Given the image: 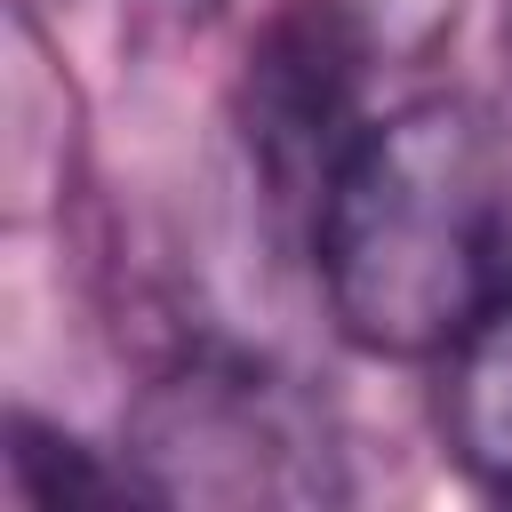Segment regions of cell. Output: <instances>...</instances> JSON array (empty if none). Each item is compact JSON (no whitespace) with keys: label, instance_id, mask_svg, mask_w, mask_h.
Returning a JSON list of instances; mask_svg holds the SVG:
<instances>
[{"label":"cell","instance_id":"obj_1","mask_svg":"<svg viewBox=\"0 0 512 512\" xmlns=\"http://www.w3.org/2000/svg\"><path fill=\"white\" fill-rule=\"evenodd\" d=\"M312 272L344 344L440 360L512 296V128L480 96L368 120L312 216Z\"/></svg>","mask_w":512,"mask_h":512},{"label":"cell","instance_id":"obj_2","mask_svg":"<svg viewBox=\"0 0 512 512\" xmlns=\"http://www.w3.org/2000/svg\"><path fill=\"white\" fill-rule=\"evenodd\" d=\"M144 504H312L344 496L320 416L248 360H192L160 376L120 432Z\"/></svg>","mask_w":512,"mask_h":512},{"label":"cell","instance_id":"obj_3","mask_svg":"<svg viewBox=\"0 0 512 512\" xmlns=\"http://www.w3.org/2000/svg\"><path fill=\"white\" fill-rule=\"evenodd\" d=\"M368 24L344 0H288L240 72V144L248 168L280 208L304 224L320 216L344 152L360 144V96H368Z\"/></svg>","mask_w":512,"mask_h":512},{"label":"cell","instance_id":"obj_4","mask_svg":"<svg viewBox=\"0 0 512 512\" xmlns=\"http://www.w3.org/2000/svg\"><path fill=\"white\" fill-rule=\"evenodd\" d=\"M440 440L480 496L512 504V296L440 352Z\"/></svg>","mask_w":512,"mask_h":512},{"label":"cell","instance_id":"obj_5","mask_svg":"<svg viewBox=\"0 0 512 512\" xmlns=\"http://www.w3.org/2000/svg\"><path fill=\"white\" fill-rule=\"evenodd\" d=\"M8 480H16V496L40 504V512H72V504H120V496H136L128 464H104L96 448L64 440V432L40 424V416H16V424H8Z\"/></svg>","mask_w":512,"mask_h":512}]
</instances>
